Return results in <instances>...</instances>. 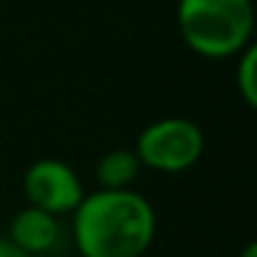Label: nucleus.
<instances>
[{"mask_svg":"<svg viewBox=\"0 0 257 257\" xmlns=\"http://www.w3.org/2000/svg\"><path fill=\"white\" fill-rule=\"evenodd\" d=\"M238 257H257V243H246L243 249L238 251Z\"/></svg>","mask_w":257,"mask_h":257,"instance_id":"obj_9","label":"nucleus"},{"mask_svg":"<svg viewBox=\"0 0 257 257\" xmlns=\"http://www.w3.org/2000/svg\"><path fill=\"white\" fill-rule=\"evenodd\" d=\"M177 31L199 58H235L254 42L251 0H177Z\"/></svg>","mask_w":257,"mask_h":257,"instance_id":"obj_2","label":"nucleus"},{"mask_svg":"<svg viewBox=\"0 0 257 257\" xmlns=\"http://www.w3.org/2000/svg\"><path fill=\"white\" fill-rule=\"evenodd\" d=\"M0 257H31V254L20 249L9 235H0Z\"/></svg>","mask_w":257,"mask_h":257,"instance_id":"obj_8","label":"nucleus"},{"mask_svg":"<svg viewBox=\"0 0 257 257\" xmlns=\"http://www.w3.org/2000/svg\"><path fill=\"white\" fill-rule=\"evenodd\" d=\"M141 169L144 166H141L133 147H113L94 163V183L97 188H105V191L133 188Z\"/></svg>","mask_w":257,"mask_h":257,"instance_id":"obj_6","label":"nucleus"},{"mask_svg":"<svg viewBox=\"0 0 257 257\" xmlns=\"http://www.w3.org/2000/svg\"><path fill=\"white\" fill-rule=\"evenodd\" d=\"M23 194L25 202L53 216H67L80 205L86 196L83 180L78 177L69 163L58 158H39L23 174Z\"/></svg>","mask_w":257,"mask_h":257,"instance_id":"obj_4","label":"nucleus"},{"mask_svg":"<svg viewBox=\"0 0 257 257\" xmlns=\"http://www.w3.org/2000/svg\"><path fill=\"white\" fill-rule=\"evenodd\" d=\"M144 257H147V254H144Z\"/></svg>","mask_w":257,"mask_h":257,"instance_id":"obj_10","label":"nucleus"},{"mask_svg":"<svg viewBox=\"0 0 257 257\" xmlns=\"http://www.w3.org/2000/svg\"><path fill=\"white\" fill-rule=\"evenodd\" d=\"M235 61V89H238L240 100L249 108L257 105V47L251 42L249 47L232 58Z\"/></svg>","mask_w":257,"mask_h":257,"instance_id":"obj_7","label":"nucleus"},{"mask_svg":"<svg viewBox=\"0 0 257 257\" xmlns=\"http://www.w3.org/2000/svg\"><path fill=\"white\" fill-rule=\"evenodd\" d=\"M9 238L20 246L23 251H28L31 257H45L58 246L61 238V221L58 216L47 210H39L34 205H25L23 210H17L9 224Z\"/></svg>","mask_w":257,"mask_h":257,"instance_id":"obj_5","label":"nucleus"},{"mask_svg":"<svg viewBox=\"0 0 257 257\" xmlns=\"http://www.w3.org/2000/svg\"><path fill=\"white\" fill-rule=\"evenodd\" d=\"M133 150L150 172L183 174L205 155V133L188 116H163L141 130Z\"/></svg>","mask_w":257,"mask_h":257,"instance_id":"obj_3","label":"nucleus"},{"mask_svg":"<svg viewBox=\"0 0 257 257\" xmlns=\"http://www.w3.org/2000/svg\"><path fill=\"white\" fill-rule=\"evenodd\" d=\"M69 216L80 257H144L158 232L155 207L136 188H97Z\"/></svg>","mask_w":257,"mask_h":257,"instance_id":"obj_1","label":"nucleus"}]
</instances>
